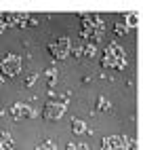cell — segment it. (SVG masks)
I'll use <instances>...</instances> for the list:
<instances>
[{"label": "cell", "instance_id": "cell-8", "mask_svg": "<svg viewBox=\"0 0 143 150\" xmlns=\"http://www.w3.org/2000/svg\"><path fill=\"white\" fill-rule=\"evenodd\" d=\"M111 110V102L107 97H103V95H99L97 97V112H109Z\"/></svg>", "mask_w": 143, "mask_h": 150}, {"label": "cell", "instance_id": "cell-4", "mask_svg": "<svg viewBox=\"0 0 143 150\" xmlns=\"http://www.w3.org/2000/svg\"><path fill=\"white\" fill-rule=\"evenodd\" d=\"M65 114V104L63 102H55V99H50V102L44 104L42 108V118L44 121H57Z\"/></svg>", "mask_w": 143, "mask_h": 150}, {"label": "cell", "instance_id": "cell-6", "mask_svg": "<svg viewBox=\"0 0 143 150\" xmlns=\"http://www.w3.org/2000/svg\"><path fill=\"white\" fill-rule=\"evenodd\" d=\"M0 150H15V142H13V135L8 131H0Z\"/></svg>", "mask_w": 143, "mask_h": 150}, {"label": "cell", "instance_id": "cell-1", "mask_svg": "<svg viewBox=\"0 0 143 150\" xmlns=\"http://www.w3.org/2000/svg\"><path fill=\"white\" fill-rule=\"evenodd\" d=\"M21 68H23V62H21V57L15 55V53H4L2 57V62H0V72L4 74V78L8 76H17V74H21Z\"/></svg>", "mask_w": 143, "mask_h": 150}, {"label": "cell", "instance_id": "cell-14", "mask_svg": "<svg viewBox=\"0 0 143 150\" xmlns=\"http://www.w3.org/2000/svg\"><path fill=\"white\" fill-rule=\"evenodd\" d=\"M114 30H116V34H118V36H122V34H128V32H130V30L126 28V23H124V21H116Z\"/></svg>", "mask_w": 143, "mask_h": 150}, {"label": "cell", "instance_id": "cell-2", "mask_svg": "<svg viewBox=\"0 0 143 150\" xmlns=\"http://www.w3.org/2000/svg\"><path fill=\"white\" fill-rule=\"evenodd\" d=\"M11 118L13 121H23V118H36L40 112L34 108V106H29V104H21V102H15L11 106Z\"/></svg>", "mask_w": 143, "mask_h": 150}, {"label": "cell", "instance_id": "cell-3", "mask_svg": "<svg viewBox=\"0 0 143 150\" xmlns=\"http://www.w3.org/2000/svg\"><path fill=\"white\" fill-rule=\"evenodd\" d=\"M69 49H72V40H69L67 36H61V38H57L55 42L48 45V51H50V55H53L55 59L69 57Z\"/></svg>", "mask_w": 143, "mask_h": 150}, {"label": "cell", "instance_id": "cell-7", "mask_svg": "<svg viewBox=\"0 0 143 150\" xmlns=\"http://www.w3.org/2000/svg\"><path fill=\"white\" fill-rule=\"evenodd\" d=\"M72 131L76 135H84V133H90V129L86 127V123L82 118H72Z\"/></svg>", "mask_w": 143, "mask_h": 150}, {"label": "cell", "instance_id": "cell-13", "mask_svg": "<svg viewBox=\"0 0 143 150\" xmlns=\"http://www.w3.org/2000/svg\"><path fill=\"white\" fill-rule=\"evenodd\" d=\"M38 76H40V74H36V72H34V74H27V76H25V81H23V87H25V89H32L34 83L38 81Z\"/></svg>", "mask_w": 143, "mask_h": 150}, {"label": "cell", "instance_id": "cell-15", "mask_svg": "<svg viewBox=\"0 0 143 150\" xmlns=\"http://www.w3.org/2000/svg\"><path fill=\"white\" fill-rule=\"evenodd\" d=\"M65 150H78V144H76V142H69V144L65 146Z\"/></svg>", "mask_w": 143, "mask_h": 150}, {"label": "cell", "instance_id": "cell-12", "mask_svg": "<svg viewBox=\"0 0 143 150\" xmlns=\"http://www.w3.org/2000/svg\"><path fill=\"white\" fill-rule=\"evenodd\" d=\"M69 55H74V57H84V42H76V45H72Z\"/></svg>", "mask_w": 143, "mask_h": 150}, {"label": "cell", "instance_id": "cell-9", "mask_svg": "<svg viewBox=\"0 0 143 150\" xmlns=\"http://www.w3.org/2000/svg\"><path fill=\"white\" fill-rule=\"evenodd\" d=\"M34 150H57V144H55V139H42L40 144H36V148Z\"/></svg>", "mask_w": 143, "mask_h": 150}, {"label": "cell", "instance_id": "cell-10", "mask_svg": "<svg viewBox=\"0 0 143 150\" xmlns=\"http://www.w3.org/2000/svg\"><path fill=\"white\" fill-rule=\"evenodd\" d=\"M124 19H126V21H124L126 28H128V30H135V28H137V19H139V15H137V13H124Z\"/></svg>", "mask_w": 143, "mask_h": 150}, {"label": "cell", "instance_id": "cell-17", "mask_svg": "<svg viewBox=\"0 0 143 150\" xmlns=\"http://www.w3.org/2000/svg\"><path fill=\"white\" fill-rule=\"evenodd\" d=\"M0 131H2V129H0Z\"/></svg>", "mask_w": 143, "mask_h": 150}, {"label": "cell", "instance_id": "cell-16", "mask_svg": "<svg viewBox=\"0 0 143 150\" xmlns=\"http://www.w3.org/2000/svg\"><path fill=\"white\" fill-rule=\"evenodd\" d=\"M78 150H90V146H88L86 142H80V144H78Z\"/></svg>", "mask_w": 143, "mask_h": 150}, {"label": "cell", "instance_id": "cell-5", "mask_svg": "<svg viewBox=\"0 0 143 150\" xmlns=\"http://www.w3.org/2000/svg\"><path fill=\"white\" fill-rule=\"evenodd\" d=\"M120 148H122V139H120V135L103 137V142H101V150H120Z\"/></svg>", "mask_w": 143, "mask_h": 150}, {"label": "cell", "instance_id": "cell-11", "mask_svg": "<svg viewBox=\"0 0 143 150\" xmlns=\"http://www.w3.org/2000/svg\"><path fill=\"white\" fill-rule=\"evenodd\" d=\"M84 57H88V59H95L97 57V45L95 42H86L84 45Z\"/></svg>", "mask_w": 143, "mask_h": 150}]
</instances>
